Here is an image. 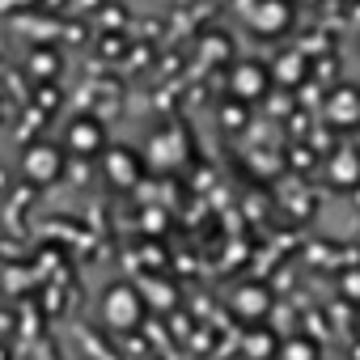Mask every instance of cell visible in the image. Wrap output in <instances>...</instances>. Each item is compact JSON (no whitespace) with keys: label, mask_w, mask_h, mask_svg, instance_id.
Segmentation results:
<instances>
[{"label":"cell","mask_w":360,"mask_h":360,"mask_svg":"<svg viewBox=\"0 0 360 360\" xmlns=\"http://www.w3.org/2000/svg\"><path fill=\"white\" fill-rule=\"evenodd\" d=\"M305 72H309V64H305L301 56H280V64L271 68V81H288V85H292V81L305 77Z\"/></svg>","instance_id":"cell-11"},{"label":"cell","mask_w":360,"mask_h":360,"mask_svg":"<svg viewBox=\"0 0 360 360\" xmlns=\"http://www.w3.org/2000/svg\"><path fill=\"white\" fill-rule=\"evenodd\" d=\"M292 5H297V0H292ZM301 5H318V0H301Z\"/></svg>","instance_id":"cell-15"},{"label":"cell","mask_w":360,"mask_h":360,"mask_svg":"<svg viewBox=\"0 0 360 360\" xmlns=\"http://www.w3.org/2000/svg\"><path fill=\"white\" fill-rule=\"evenodd\" d=\"M64 148L60 144H51V140H34V144H26V153H22V174L30 178V183H39V187H51V183H60L64 178Z\"/></svg>","instance_id":"cell-2"},{"label":"cell","mask_w":360,"mask_h":360,"mask_svg":"<svg viewBox=\"0 0 360 360\" xmlns=\"http://www.w3.org/2000/svg\"><path fill=\"white\" fill-rule=\"evenodd\" d=\"M34 72H39V77H47V72L56 77V72H60V56H56V51H47V47H43V51H34Z\"/></svg>","instance_id":"cell-13"},{"label":"cell","mask_w":360,"mask_h":360,"mask_svg":"<svg viewBox=\"0 0 360 360\" xmlns=\"http://www.w3.org/2000/svg\"><path fill=\"white\" fill-rule=\"evenodd\" d=\"M326 178H330L335 187H356L360 183V153L356 148H339L326 161Z\"/></svg>","instance_id":"cell-10"},{"label":"cell","mask_w":360,"mask_h":360,"mask_svg":"<svg viewBox=\"0 0 360 360\" xmlns=\"http://www.w3.org/2000/svg\"><path fill=\"white\" fill-rule=\"evenodd\" d=\"M246 26L263 39H276L292 26V0H255L246 9Z\"/></svg>","instance_id":"cell-4"},{"label":"cell","mask_w":360,"mask_h":360,"mask_svg":"<svg viewBox=\"0 0 360 360\" xmlns=\"http://www.w3.org/2000/svg\"><path fill=\"white\" fill-rule=\"evenodd\" d=\"M233 314L238 318H246V322H259L263 314H271V288H263V284H242L238 292H233Z\"/></svg>","instance_id":"cell-8"},{"label":"cell","mask_w":360,"mask_h":360,"mask_svg":"<svg viewBox=\"0 0 360 360\" xmlns=\"http://www.w3.org/2000/svg\"><path fill=\"white\" fill-rule=\"evenodd\" d=\"M187 153H191V140L183 131H157L153 144H148V161L153 165H178Z\"/></svg>","instance_id":"cell-9"},{"label":"cell","mask_w":360,"mask_h":360,"mask_svg":"<svg viewBox=\"0 0 360 360\" xmlns=\"http://www.w3.org/2000/svg\"><path fill=\"white\" fill-rule=\"evenodd\" d=\"M102 157H106V161H102V165H106V178H110L115 187L127 191V187H136L140 178H144V161H140L131 148H102Z\"/></svg>","instance_id":"cell-7"},{"label":"cell","mask_w":360,"mask_h":360,"mask_svg":"<svg viewBox=\"0 0 360 360\" xmlns=\"http://www.w3.org/2000/svg\"><path fill=\"white\" fill-rule=\"evenodd\" d=\"M271 89V68L263 60H238L229 72V94L238 102H259Z\"/></svg>","instance_id":"cell-3"},{"label":"cell","mask_w":360,"mask_h":360,"mask_svg":"<svg viewBox=\"0 0 360 360\" xmlns=\"http://www.w3.org/2000/svg\"><path fill=\"white\" fill-rule=\"evenodd\" d=\"M284 360H318V347H314L309 339H288Z\"/></svg>","instance_id":"cell-12"},{"label":"cell","mask_w":360,"mask_h":360,"mask_svg":"<svg viewBox=\"0 0 360 360\" xmlns=\"http://www.w3.org/2000/svg\"><path fill=\"white\" fill-rule=\"evenodd\" d=\"M326 119L339 131H356L360 127V85H335L326 98Z\"/></svg>","instance_id":"cell-6"},{"label":"cell","mask_w":360,"mask_h":360,"mask_svg":"<svg viewBox=\"0 0 360 360\" xmlns=\"http://www.w3.org/2000/svg\"><path fill=\"white\" fill-rule=\"evenodd\" d=\"M102 322H106L110 330H119V335L136 330V326L144 322V297H140V288H131V284H110V288L102 292Z\"/></svg>","instance_id":"cell-1"},{"label":"cell","mask_w":360,"mask_h":360,"mask_svg":"<svg viewBox=\"0 0 360 360\" xmlns=\"http://www.w3.org/2000/svg\"><path fill=\"white\" fill-rule=\"evenodd\" d=\"M106 148V127L94 119V115H81L68 123V140H64V153H77V157H98Z\"/></svg>","instance_id":"cell-5"},{"label":"cell","mask_w":360,"mask_h":360,"mask_svg":"<svg viewBox=\"0 0 360 360\" xmlns=\"http://www.w3.org/2000/svg\"><path fill=\"white\" fill-rule=\"evenodd\" d=\"M339 288L347 292V301H356V305H360V271H352V276H343V280H339Z\"/></svg>","instance_id":"cell-14"}]
</instances>
